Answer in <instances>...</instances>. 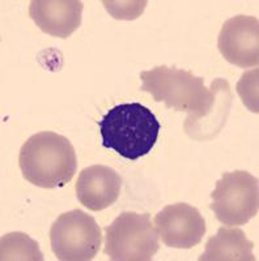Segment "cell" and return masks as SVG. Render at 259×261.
<instances>
[{
    "mask_svg": "<svg viewBox=\"0 0 259 261\" xmlns=\"http://www.w3.org/2000/svg\"><path fill=\"white\" fill-rule=\"evenodd\" d=\"M22 176L37 187H64L78 170L76 151L67 137L45 130L30 136L18 155Z\"/></svg>",
    "mask_w": 259,
    "mask_h": 261,
    "instance_id": "obj_1",
    "label": "cell"
},
{
    "mask_svg": "<svg viewBox=\"0 0 259 261\" xmlns=\"http://www.w3.org/2000/svg\"><path fill=\"white\" fill-rule=\"evenodd\" d=\"M99 125L102 145L130 161L148 154L161 129L155 114L137 102L114 106Z\"/></svg>",
    "mask_w": 259,
    "mask_h": 261,
    "instance_id": "obj_2",
    "label": "cell"
},
{
    "mask_svg": "<svg viewBox=\"0 0 259 261\" xmlns=\"http://www.w3.org/2000/svg\"><path fill=\"white\" fill-rule=\"evenodd\" d=\"M219 51L226 62L240 68L259 63V21L254 16L239 15L224 22L219 34Z\"/></svg>",
    "mask_w": 259,
    "mask_h": 261,
    "instance_id": "obj_8",
    "label": "cell"
},
{
    "mask_svg": "<svg viewBox=\"0 0 259 261\" xmlns=\"http://www.w3.org/2000/svg\"><path fill=\"white\" fill-rule=\"evenodd\" d=\"M114 18L134 20L143 13L148 2H102Z\"/></svg>",
    "mask_w": 259,
    "mask_h": 261,
    "instance_id": "obj_14",
    "label": "cell"
},
{
    "mask_svg": "<svg viewBox=\"0 0 259 261\" xmlns=\"http://www.w3.org/2000/svg\"><path fill=\"white\" fill-rule=\"evenodd\" d=\"M83 7L80 0H33L29 16L46 34L68 38L81 25Z\"/></svg>",
    "mask_w": 259,
    "mask_h": 261,
    "instance_id": "obj_10",
    "label": "cell"
},
{
    "mask_svg": "<svg viewBox=\"0 0 259 261\" xmlns=\"http://www.w3.org/2000/svg\"><path fill=\"white\" fill-rule=\"evenodd\" d=\"M253 248V242L241 228L220 227L218 234L207 241L206 251L199 256V261H255Z\"/></svg>",
    "mask_w": 259,
    "mask_h": 261,
    "instance_id": "obj_11",
    "label": "cell"
},
{
    "mask_svg": "<svg viewBox=\"0 0 259 261\" xmlns=\"http://www.w3.org/2000/svg\"><path fill=\"white\" fill-rule=\"evenodd\" d=\"M104 253L113 261H148L158 252V232L149 214L123 212L105 227Z\"/></svg>",
    "mask_w": 259,
    "mask_h": 261,
    "instance_id": "obj_4",
    "label": "cell"
},
{
    "mask_svg": "<svg viewBox=\"0 0 259 261\" xmlns=\"http://www.w3.org/2000/svg\"><path fill=\"white\" fill-rule=\"evenodd\" d=\"M237 93L253 113L258 114V69L245 72L237 84Z\"/></svg>",
    "mask_w": 259,
    "mask_h": 261,
    "instance_id": "obj_13",
    "label": "cell"
},
{
    "mask_svg": "<svg viewBox=\"0 0 259 261\" xmlns=\"http://www.w3.org/2000/svg\"><path fill=\"white\" fill-rule=\"evenodd\" d=\"M122 179L115 170L104 165L85 167L79 175L75 190L79 201L89 211L100 212L118 200Z\"/></svg>",
    "mask_w": 259,
    "mask_h": 261,
    "instance_id": "obj_9",
    "label": "cell"
},
{
    "mask_svg": "<svg viewBox=\"0 0 259 261\" xmlns=\"http://www.w3.org/2000/svg\"><path fill=\"white\" fill-rule=\"evenodd\" d=\"M153 225L165 246L182 249L198 246L207 230L200 212L186 202L167 205L156 214Z\"/></svg>",
    "mask_w": 259,
    "mask_h": 261,
    "instance_id": "obj_7",
    "label": "cell"
},
{
    "mask_svg": "<svg viewBox=\"0 0 259 261\" xmlns=\"http://www.w3.org/2000/svg\"><path fill=\"white\" fill-rule=\"evenodd\" d=\"M140 79L142 92L149 93L156 102H164L168 109L189 114L186 125L208 115L216 101L215 92L207 89L203 79L185 69L160 65L142 72Z\"/></svg>",
    "mask_w": 259,
    "mask_h": 261,
    "instance_id": "obj_3",
    "label": "cell"
},
{
    "mask_svg": "<svg viewBox=\"0 0 259 261\" xmlns=\"http://www.w3.org/2000/svg\"><path fill=\"white\" fill-rule=\"evenodd\" d=\"M51 249L58 260L88 261L99 253L101 227L80 209L60 214L50 230Z\"/></svg>",
    "mask_w": 259,
    "mask_h": 261,
    "instance_id": "obj_5",
    "label": "cell"
},
{
    "mask_svg": "<svg viewBox=\"0 0 259 261\" xmlns=\"http://www.w3.org/2000/svg\"><path fill=\"white\" fill-rule=\"evenodd\" d=\"M0 260H33L42 261L43 255L38 243L24 232H9L2 238Z\"/></svg>",
    "mask_w": 259,
    "mask_h": 261,
    "instance_id": "obj_12",
    "label": "cell"
},
{
    "mask_svg": "<svg viewBox=\"0 0 259 261\" xmlns=\"http://www.w3.org/2000/svg\"><path fill=\"white\" fill-rule=\"evenodd\" d=\"M258 178L247 171L224 172L216 181L211 193L212 204L219 222L226 226H241L258 214L259 209Z\"/></svg>",
    "mask_w": 259,
    "mask_h": 261,
    "instance_id": "obj_6",
    "label": "cell"
}]
</instances>
